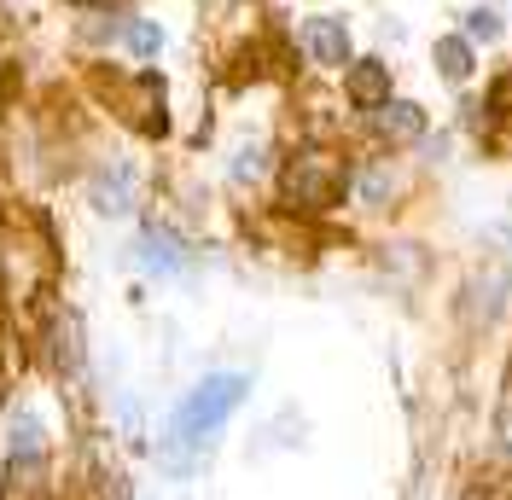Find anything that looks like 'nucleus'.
<instances>
[{
  "instance_id": "obj_1",
  "label": "nucleus",
  "mask_w": 512,
  "mask_h": 500,
  "mask_svg": "<svg viewBox=\"0 0 512 500\" xmlns=\"http://www.w3.org/2000/svg\"><path fill=\"white\" fill-rule=\"evenodd\" d=\"M245 396H251V378H245V373H210V378H198L187 396L175 402V413H169V437H163V448H169L175 460L204 454L210 442L222 437L227 419L245 407Z\"/></svg>"
},
{
  "instance_id": "obj_2",
  "label": "nucleus",
  "mask_w": 512,
  "mask_h": 500,
  "mask_svg": "<svg viewBox=\"0 0 512 500\" xmlns=\"http://www.w3.org/2000/svg\"><path fill=\"white\" fill-rule=\"evenodd\" d=\"M303 53L326 70H344L350 64V30L338 18H303Z\"/></svg>"
},
{
  "instance_id": "obj_3",
  "label": "nucleus",
  "mask_w": 512,
  "mask_h": 500,
  "mask_svg": "<svg viewBox=\"0 0 512 500\" xmlns=\"http://www.w3.org/2000/svg\"><path fill=\"white\" fill-rule=\"evenodd\" d=\"M286 192L291 198H309V204H332V198H338V175H326V169H320L315 157H303V163H291L286 169Z\"/></svg>"
},
{
  "instance_id": "obj_4",
  "label": "nucleus",
  "mask_w": 512,
  "mask_h": 500,
  "mask_svg": "<svg viewBox=\"0 0 512 500\" xmlns=\"http://www.w3.org/2000/svg\"><path fill=\"white\" fill-rule=\"evenodd\" d=\"M350 94L361 99V105H384V94H390V76H384L379 59L350 64Z\"/></svg>"
},
{
  "instance_id": "obj_5",
  "label": "nucleus",
  "mask_w": 512,
  "mask_h": 500,
  "mask_svg": "<svg viewBox=\"0 0 512 500\" xmlns=\"http://www.w3.org/2000/svg\"><path fill=\"white\" fill-rule=\"evenodd\" d=\"M437 70H443L448 82H466V76H472V47H466V41H454V35L437 41Z\"/></svg>"
},
{
  "instance_id": "obj_6",
  "label": "nucleus",
  "mask_w": 512,
  "mask_h": 500,
  "mask_svg": "<svg viewBox=\"0 0 512 500\" xmlns=\"http://www.w3.org/2000/svg\"><path fill=\"white\" fill-rule=\"evenodd\" d=\"M384 117H379V128L384 134H402V140H414L419 128H425V117H419L414 105H379Z\"/></svg>"
},
{
  "instance_id": "obj_7",
  "label": "nucleus",
  "mask_w": 512,
  "mask_h": 500,
  "mask_svg": "<svg viewBox=\"0 0 512 500\" xmlns=\"http://www.w3.org/2000/svg\"><path fill=\"white\" fill-rule=\"evenodd\" d=\"M472 35H478V41H495V35H501V18H495V12H472Z\"/></svg>"
},
{
  "instance_id": "obj_8",
  "label": "nucleus",
  "mask_w": 512,
  "mask_h": 500,
  "mask_svg": "<svg viewBox=\"0 0 512 500\" xmlns=\"http://www.w3.org/2000/svg\"><path fill=\"white\" fill-rule=\"evenodd\" d=\"M128 41H134L140 53H152V47H158V30H152V24H140V30H128Z\"/></svg>"
},
{
  "instance_id": "obj_9",
  "label": "nucleus",
  "mask_w": 512,
  "mask_h": 500,
  "mask_svg": "<svg viewBox=\"0 0 512 500\" xmlns=\"http://www.w3.org/2000/svg\"><path fill=\"white\" fill-rule=\"evenodd\" d=\"M99 6H123V0H99Z\"/></svg>"
}]
</instances>
